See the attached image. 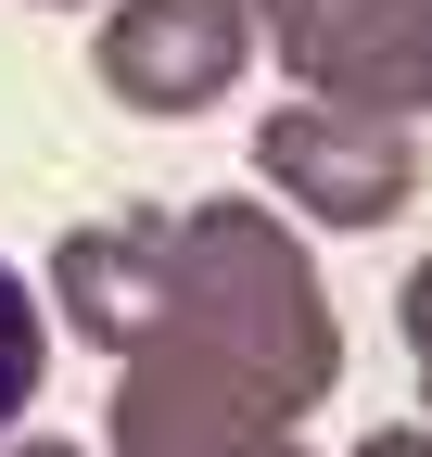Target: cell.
<instances>
[{
	"mask_svg": "<svg viewBox=\"0 0 432 457\" xmlns=\"http://www.w3.org/2000/svg\"><path fill=\"white\" fill-rule=\"evenodd\" d=\"M51 318H64L89 356H191V369H229L242 394H267L280 420L331 407L344 381V318L318 293V254L280 204H128V216H89L51 242L38 267Z\"/></svg>",
	"mask_w": 432,
	"mask_h": 457,
	"instance_id": "1",
	"label": "cell"
},
{
	"mask_svg": "<svg viewBox=\"0 0 432 457\" xmlns=\"http://www.w3.org/2000/svg\"><path fill=\"white\" fill-rule=\"evenodd\" d=\"M254 191L280 204L293 228H344V242H356V228H395L420 204V128L382 114V102L293 89V102L254 114Z\"/></svg>",
	"mask_w": 432,
	"mask_h": 457,
	"instance_id": "2",
	"label": "cell"
},
{
	"mask_svg": "<svg viewBox=\"0 0 432 457\" xmlns=\"http://www.w3.org/2000/svg\"><path fill=\"white\" fill-rule=\"evenodd\" d=\"M254 0H102L89 26V77L115 89L128 114H204L254 77Z\"/></svg>",
	"mask_w": 432,
	"mask_h": 457,
	"instance_id": "3",
	"label": "cell"
},
{
	"mask_svg": "<svg viewBox=\"0 0 432 457\" xmlns=\"http://www.w3.org/2000/svg\"><path fill=\"white\" fill-rule=\"evenodd\" d=\"M102 457H318L305 420H280L267 394H242L229 369L191 356H115V420Z\"/></svg>",
	"mask_w": 432,
	"mask_h": 457,
	"instance_id": "4",
	"label": "cell"
},
{
	"mask_svg": "<svg viewBox=\"0 0 432 457\" xmlns=\"http://www.w3.org/2000/svg\"><path fill=\"white\" fill-rule=\"evenodd\" d=\"M407 13L420 0H254L267 64L318 102H382L395 114V64H407Z\"/></svg>",
	"mask_w": 432,
	"mask_h": 457,
	"instance_id": "5",
	"label": "cell"
},
{
	"mask_svg": "<svg viewBox=\"0 0 432 457\" xmlns=\"http://www.w3.org/2000/svg\"><path fill=\"white\" fill-rule=\"evenodd\" d=\"M38 381H51V293L0 254V432H26Z\"/></svg>",
	"mask_w": 432,
	"mask_h": 457,
	"instance_id": "6",
	"label": "cell"
},
{
	"mask_svg": "<svg viewBox=\"0 0 432 457\" xmlns=\"http://www.w3.org/2000/svg\"><path fill=\"white\" fill-rule=\"evenodd\" d=\"M395 330H407V369H420V407H432V254L395 279Z\"/></svg>",
	"mask_w": 432,
	"mask_h": 457,
	"instance_id": "7",
	"label": "cell"
},
{
	"mask_svg": "<svg viewBox=\"0 0 432 457\" xmlns=\"http://www.w3.org/2000/svg\"><path fill=\"white\" fill-rule=\"evenodd\" d=\"M395 114H407V128L432 114V0L407 13V64H395Z\"/></svg>",
	"mask_w": 432,
	"mask_h": 457,
	"instance_id": "8",
	"label": "cell"
},
{
	"mask_svg": "<svg viewBox=\"0 0 432 457\" xmlns=\"http://www.w3.org/2000/svg\"><path fill=\"white\" fill-rule=\"evenodd\" d=\"M344 457H432V420H382V432H356Z\"/></svg>",
	"mask_w": 432,
	"mask_h": 457,
	"instance_id": "9",
	"label": "cell"
},
{
	"mask_svg": "<svg viewBox=\"0 0 432 457\" xmlns=\"http://www.w3.org/2000/svg\"><path fill=\"white\" fill-rule=\"evenodd\" d=\"M0 457H89L77 432H0Z\"/></svg>",
	"mask_w": 432,
	"mask_h": 457,
	"instance_id": "10",
	"label": "cell"
}]
</instances>
